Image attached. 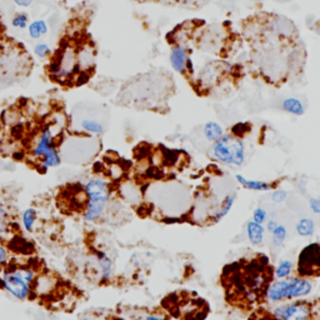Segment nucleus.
I'll return each instance as SVG.
<instances>
[{
	"mask_svg": "<svg viewBox=\"0 0 320 320\" xmlns=\"http://www.w3.org/2000/svg\"><path fill=\"white\" fill-rule=\"evenodd\" d=\"M274 278L269 260L264 254L234 261L224 266L222 286L227 300L234 307L252 308L265 299L268 286Z\"/></svg>",
	"mask_w": 320,
	"mask_h": 320,
	"instance_id": "1",
	"label": "nucleus"
},
{
	"mask_svg": "<svg viewBox=\"0 0 320 320\" xmlns=\"http://www.w3.org/2000/svg\"><path fill=\"white\" fill-rule=\"evenodd\" d=\"M162 305L173 314L172 316L180 320H205L210 311L205 299L194 293L189 295L188 291L169 294L163 299Z\"/></svg>",
	"mask_w": 320,
	"mask_h": 320,
	"instance_id": "2",
	"label": "nucleus"
},
{
	"mask_svg": "<svg viewBox=\"0 0 320 320\" xmlns=\"http://www.w3.org/2000/svg\"><path fill=\"white\" fill-rule=\"evenodd\" d=\"M313 291V284L307 278L289 277L285 279H275L268 286L265 300L273 304L291 302L307 298Z\"/></svg>",
	"mask_w": 320,
	"mask_h": 320,
	"instance_id": "3",
	"label": "nucleus"
},
{
	"mask_svg": "<svg viewBox=\"0 0 320 320\" xmlns=\"http://www.w3.org/2000/svg\"><path fill=\"white\" fill-rule=\"evenodd\" d=\"M211 156L222 164L230 167H242L245 163V144L235 134H224L213 143Z\"/></svg>",
	"mask_w": 320,
	"mask_h": 320,
	"instance_id": "4",
	"label": "nucleus"
},
{
	"mask_svg": "<svg viewBox=\"0 0 320 320\" xmlns=\"http://www.w3.org/2000/svg\"><path fill=\"white\" fill-rule=\"evenodd\" d=\"M320 299L307 300L304 298L285 302L273 309L277 320H320Z\"/></svg>",
	"mask_w": 320,
	"mask_h": 320,
	"instance_id": "5",
	"label": "nucleus"
},
{
	"mask_svg": "<svg viewBox=\"0 0 320 320\" xmlns=\"http://www.w3.org/2000/svg\"><path fill=\"white\" fill-rule=\"evenodd\" d=\"M13 265V264H12ZM34 270L32 268L7 266L3 275L2 286L9 293L19 299H26L32 295L33 284H34Z\"/></svg>",
	"mask_w": 320,
	"mask_h": 320,
	"instance_id": "6",
	"label": "nucleus"
},
{
	"mask_svg": "<svg viewBox=\"0 0 320 320\" xmlns=\"http://www.w3.org/2000/svg\"><path fill=\"white\" fill-rule=\"evenodd\" d=\"M88 203L84 218L87 222H95L105 211L110 199V185L104 179H93L85 185Z\"/></svg>",
	"mask_w": 320,
	"mask_h": 320,
	"instance_id": "7",
	"label": "nucleus"
},
{
	"mask_svg": "<svg viewBox=\"0 0 320 320\" xmlns=\"http://www.w3.org/2000/svg\"><path fill=\"white\" fill-rule=\"evenodd\" d=\"M294 272L307 279L320 277V243H309L300 250Z\"/></svg>",
	"mask_w": 320,
	"mask_h": 320,
	"instance_id": "8",
	"label": "nucleus"
},
{
	"mask_svg": "<svg viewBox=\"0 0 320 320\" xmlns=\"http://www.w3.org/2000/svg\"><path fill=\"white\" fill-rule=\"evenodd\" d=\"M57 147V139H55L53 129L51 126H46L38 137L33 153L35 158L43 159V167H57L62 162Z\"/></svg>",
	"mask_w": 320,
	"mask_h": 320,
	"instance_id": "9",
	"label": "nucleus"
},
{
	"mask_svg": "<svg viewBox=\"0 0 320 320\" xmlns=\"http://www.w3.org/2000/svg\"><path fill=\"white\" fill-rule=\"evenodd\" d=\"M169 62L176 73L185 74L192 68V60H190L188 49L181 44H176L173 46L170 50Z\"/></svg>",
	"mask_w": 320,
	"mask_h": 320,
	"instance_id": "10",
	"label": "nucleus"
},
{
	"mask_svg": "<svg viewBox=\"0 0 320 320\" xmlns=\"http://www.w3.org/2000/svg\"><path fill=\"white\" fill-rule=\"evenodd\" d=\"M235 180L238 181L239 185H242L244 189L253 190V192H272L275 189V183L263 180H253V179L245 178L242 174H236Z\"/></svg>",
	"mask_w": 320,
	"mask_h": 320,
	"instance_id": "11",
	"label": "nucleus"
},
{
	"mask_svg": "<svg viewBox=\"0 0 320 320\" xmlns=\"http://www.w3.org/2000/svg\"><path fill=\"white\" fill-rule=\"evenodd\" d=\"M235 200H236L235 193H229V194L225 195L224 199H223L222 203H220V205L218 206L217 211L211 215V223H215V224H217V223H219L223 218L227 217V215L229 214V211H230L231 208H233Z\"/></svg>",
	"mask_w": 320,
	"mask_h": 320,
	"instance_id": "12",
	"label": "nucleus"
},
{
	"mask_svg": "<svg viewBox=\"0 0 320 320\" xmlns=\"http://www.w3.org/2000/svg\"><path fill=\"white\" fill-rule=\"evenodd\" d=\"M264 234H265V228L263 227V224L255 223L254 220H249L247 223L248 240H249L250 244L254 245V247L260 245L264 242Z\"/></svg>",
	"mask_w": 320,
	"mask_h": 320,
	"instance_id": "13",
	"label": "nucleus"
},
{
	"mask_svg": "<svg viewBox=\"0 0 320 320\" xmlns=\"http://www.w3.org/2000/svg\"><path fill=\"white\" fill-rule=\"evenodd\" d=\"M26 29L29 37L34 40L41 39L49 33V25L44 19H35L32 23H29Z\"/></svg>",
	"mask_w": 320,
	"mask_h": 320,
	"instance_id": "14",
	"label": "nucleus"
},
{
	"mask_svg": "<svg viewBox=\"0 0 320 320\" xmlns=\"http://www.w3.org/2000/svg\"><path fill=\"white\" fill-rule=\"evenodd\" d=\"M281 109L284 110L288 114L295 115V117H302L305 113V108L304 104L302 103V100L298 98H294V96H289V98H285L281 103Z\"/></svg>",
	"mask_w": 320,
	"mask_h": 320,
	"instance_id": "15",
	"label": "nucleus"
},
{
	"mask_svg": "<svg viewBox=\"0 0 320 320\" xmlns=\"http://www.w3.org/2000/svg\"><path fill=\"white\" fill-rule=\"evenodd\" d=\"M295 230H297L298 235L303 236V238H311L315 233V223L310 218H302L298 220L295 224Z\"/></svg>",
	"mask_w": 320,
	"mask_h": 320,
	"instance_id": "16",
	"label": "nucleus"
},
{
	"mask_svg": "<svg viewBox=\"0 0 320 320\" xmlns=\"http://www.w3.org/2000/svg\"><path fill=\"white\" fill-rule=\"evenodd\" d=\"M203 133L209 142L215 143L224 135V129H223V126L220 125L219 123H217V121H208V123L204 125Z\"/></svg>",
	"mask_w": 320,
	"mask_h": 320,
	"instance_id": "17",
	"label": "nucleus"
},
{
	"mask_svg": "<svg viewBox=\"0 0 320 320\" xmlns=\"http://www.w3.org/2000/svg\"><path fill=\"white\" fill-rule=\"evenodd\" d=\"M294 273V263L289 259H283L278 263L277 268L274 269L275 279H285V278L291 277Z\"/></svg>",
	"mask_w": 320,
	"mask_h": 320,
	"instance_id": "18",
	"label": "nucleus"
},
{
	"mask_svg": "<svg viewBox=\"0 0 320 320\" xmlns=\"http://www.w3.org/2000/svg\"><path fill=\"white\" fill-rule=\"evenodd\" d=\"M9 248L15 253L29 254L32 252L33 247L29 242H26V240L21 238V236H14V238L10 240Z\"/></svg>",
	"mask_w": 320,
	"mask_h": 320,
	"instance_id": "19",
	"label": "nucleus"
},
{
	"mask_svg": "<svg viewBox=\"0 0 320 320\" xmlns=\"http://www.w3.org/2000/svg\"><path fill=\"white\" fill-rule=\"evenodd\" d=\"M286 236H288V230H286V228L284 227V225L278 224L274 230L272 231V238L274 247L280 248L281 245L284 244V242L286 240Z\"/></svg>",
	"mask_w": 320,
	"mask_h": 320,
	"instance_id": "20",
	"label": "nucleus"
},
{
	"mask_svg": "<svg viewBox=\"0 0 320 320\" xmlns=\"http://www.w3.org/2000/svg\"><path fill=\"white\" fill-rule=\"evenodd\" d=\"M33 53L39 59H48L49 57L53 55V49L46 43H38L33 48Z\"/></svg>",
	"mask_w": 320,
	"mask_h": 320,
	"instance_id": "21",
	"label": "nucleus"
},
{
	"mask_svg": "<svg viewBox=\"0 0 320 320\" xmlns=\"http://www.w3.org/2000/svg\"><path fill=\"white\" fill-rule=\"evenodd\" d=\"M82 128L85 131L92 134H101L103 133V125L100 123H98L96 120H89L85 119L82 121Z\"/></svg>",
	"mask_w": 320,
	"mask_h": 320,
	"instance_id": "22",
	"label": "nucleus"
},
{
	"mask_svg": "<svg viewBox=\"0 0 320 320\" xmlns=\"http://www.w3.org/2000/svg\"><path fill=\"white\" fill-rule=\"evenodd\" d=\"M12 25L15 29H26L29 25V16L25 13H18L13 16Z\"/></svg>",
	"mask_w": 320,
	"mask_h": 320,
	"instance_id": "23",
	"label": "nucleus"
},
{
	"mask_svg": "<svg viewBox=\"0 0 320 320\" xmlns=\"http://www.w3.org/2000/svg\"><path fill=\"white\" fill-rule=\"evenodd\" d=\"M90 80V73L88 70H82L79 74L74 76V85L75 87H83Z\"/></svg>",
	"mask_w": 320,
	"mask_h": 320,
	"instance_id": "24",
	"label": "nucleus"
},
{
	"mask_svg": "<svg viewBox=\"0 0 320 320\" xmlns=\"http://www.w3.org/2000/svg\"><path fill=\"white\" fill-rule=\"evenodd\" d=\"M270 199L274 201V203L281 204V203H284V201H285L286 199H288V193H286L285 190L274 189V190H272Z\"/></svg>",
	"mask_w": 320,
	"mask_h": 320,
	"instance_id": "25",
	"label": "nucleus"
},
{
	"mask_svg": "<svg viewBox=\"0 0 320 320\" xmlns=\"http://www.w3.org/2000/svg\"><path fill=\"white\" fill-rule=\"evenodd\" d=\"M266 219H268V213L265 209L260 208V206L254 209L252 220H254L255 223H259V224H263V223H265Z\"/></svg>",
	"mask_w": 320,
	"mask_h": 320,
	"instance_id": "26",
	"label": "nucleus"
},
{
	"mask_svg": "<svg viewBox=\"0 0 320 320\" xmlns=\"http://www.w3.org/2000/svg\"><path fill=\"white\" fill-rule=\"evenodd\" d=\"M24 225L28 230H32L33 224H34V220H35V211L33 209H28V210L24 213Z\"/></svg>",
	"mask_w": 320,
	"mask_h": 320,
	"instance_id": "27",
	"label": "nucleus"
},
{
	"mask_svg": "<svg viewBox=\"0 0 320 320\" xmlns=\"http://www.w3.org/2000/svg\"><path fill=\"white\" fill-rule=\"evenodd\" d=\"M10 133H12L13 138H15V139H20V138H23L24 133H25V128H24L23 124L16 123L12 126V129H10Z\"/></svg>",
	"mask_w": 320,
	"mask_h": 320,
	"instance_id": "28",
	"label": "nucleus"
},
{
	"mask_svg": "<svg viewBox=\"0 0 320 320\" xmlns=\"http://www.w3.org/2000/svg\"><path fill=\"white\" fill-rule=\"evenodd\" d=\"M309 208L313 213L320 214V199L319 198H310L309 199Z\"/></svg>",
	"mask_w": 320,
	"mask_h": 320,
	"instance_id": "29",
	"label": "nucleus"
},
{
	"mask_svg": "<svg viewBox=\"0 0 320 320\" xmlns=\"http://www.w3.org/2000/svg\"><path fill=\"white\" fill-rule=\"evenodd\" d=\"M16 7L20 8H29L34 4V0H13Z\"/></svg>",
	"mask_w": 320,
	"mask_h": 320,
	"instance_id": "30",
	"label": "nucleus"
},
{
	"mask_svg": "<svg viewBox=\"0 0 320 320\" xmlns=\"http://www.w3.org/2000/svg\"><path fill=\"white\" fill-rule=\"evenodd\" d=\"M5 259H7V250L0 245V268H2L3 264H4Z\"/></svg>",
	"mask_w": 320,
	"mask_h": 320,
	"instance_id": "31",
	"label": "nucleus"
},
{
	"mask_svg": "<svg viewBox=\"0 0 320 320\" xmlns=\"http://www.w3.org/2000/svg\"><path fill=\"white\" fill-rule=\"evenodd\" d=\"M278 225V223L275 222V220H269V222L266 223V230L268 231H270V233H272L273 230H274L275 229V227H277Z\"/></svg>",
	"mask_w": 320,
	"mask_h": 320,
	"instance_id": "32",
	"label": "nucleus"
},
{
	"mask_svg": "<svg viewBox=\"0 0 320 320\" xmlns=\"http://www.w3.org/2000/svg\"><path fill=\"white\" fill-rule=\"evenodd\" d=\"M147 320H169V319L162 318V316H159V315H148Z\"/></svg>",
	"mask_w": 320,
	"mask_h": 320,
	"instance_id": "33",
	"label": "nucleus"
},
{
	"mask_svg": "<svg viewBox=\"0 0 320 320\" xmlns=\"http://www.w3.org/2000/svg\"><path fill=\"white\" fill-rule=\"evenodd\" d=\"M319 199H320V195H319Z\"/></svg>",
	"mask_w": 320,
	"mask_h": 320,
	"instance_id": "34",
	"label": "nucleus"
}]
</instances>
